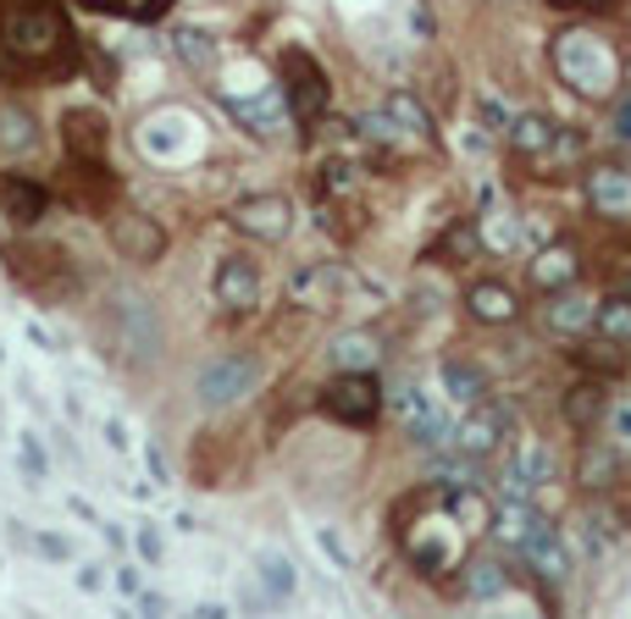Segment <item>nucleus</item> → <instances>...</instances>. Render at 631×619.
I'll return each instance as SVG.
<instances>
[{
  "label": "nucleus",
  "instance_id": "f257e3e1",
  "mask_svg": "<svg viewBox=\"0 0 631 619\" xmlns=\"http://www.w3.org/2000/svg\"><path fill=\"white\" fill-rule=\"evenodd\" d=\"M554 72H560L576 95L604 100V95H615V83H621V56L610 50L604 33H593V28H565V33H554Z\"/></svg>",
  "mask_w": 631,
  "mask_h": 619
},
{
  "label": "nucleus",
  "instance_id": "f03ea898",
  "mask_svg": "<svg viewBox=\"0 0 631 619\" xmlns=\"http://www.w3.org/2000/svg\"><path fill=\"white\" fill-rule=\"evenodd\" d=\"M0 39H6V50L22 56V61H50V56L67 45V22H61V11L45 6V0H17V6H6V17H0Z\"/></svg>",
  "mask_w": 631,
  "mask_h": 619
},
{
  "label": "nucleus",
  "instance_id": "7ed1b4c3",
  "mask_svg": "<svg viewBox=\"0 0 631 619\" xmlns=\"http://www.w3.org/2000/svg\"><path fill=\"white\" fill-rule=\"evenodd\" d=\"M321 415L338 426H371L382 415V387L371 382V371H338V382H327L321 393Z\"/></svg>",
  "mask_w": 631,
  "mask_h": 619
},
{
  "label": "nucleus",
  "instance_id": "20e7f679",
  "mask_svg": "<svg viewBox=\"0 0 631 619\" xmlns=\"http://www.w3.org/2000/svg\"><path fill=\"white\" fill-rule=\"evenodd\" d=\"M283 95H289V106H294V117L300 122H316L321 111H327V72L316 67L305 50H283Z\"/></svg>",
  "mask_w": 631,
  "mask_h": 619
},
{
  "label": "nucleus",
  "instance_id": "39448f33",
  "mask_svg": "<svg viewBox=\"0 0 631 619\" xmlns=\"http://www.w3.org/2000/svg\"><path fill=\"white\" fill-rule=\"evenodd\" d=\"M255 360H244V354H222V360H211L205 371H200V404L205 410H227V404H239L250 387H255Z\"/></svg>",
  "mask_w": 631,
  "mask_h": 619
},
{
  "label": "nucleus",
  "instance_id": "423d86ee",
  "mask_svg": "<svg viewBox=\"0 0 631 619\" xmlns=\"http://www.w3.org/2000/svg\"><path fill=\"white\" fill-rule=\"evenodd\" d=\"M233 227L261 238V244H283L289 227H294V205L283 194H250V199L233 205Z\"/></svg>",
  "mask_w": 631,
  "mask_h": 619
},
{
  "label": "nucleus",
  "instance_id": "0eeeda50",
  "mask_svg": "<svg viewBox=\"0 0 631 619\" xmlns=\"http://www.w3.org/2000/svg\"><path fill=\"white\" fill-rule=\"evenodd\" d=\"M399 421H405L410 443H421V449H449V443H455V421H449L444 404L427 399L421 387H405V393H399Z\"/></svg>",
  "mask_w": 631,
  "mask_h": 619
},
{
  "label": "nucleus",
  "instance_id": "6e6552de",
  "mask_svg": "<svg viewBox=\"0 0 631 619\" xmlns=\"http://www.w3.org/2000/svg\"><path fill=\"white\" fill-rule=\"evenodd\" d=\"M504 438H509V410H504V404H487V399L466 404V421L455 426V449H460V454L487 460Z\"/></svg>",
  "mask_w": 631,
  "mask_h": 619
},
{
  "label": "nucleus",
  "instance_id": "1a4fd4ad",
  "mask_svg": "<svg viewBox=\"0 0 631 619\" xmlns=\"http://www.w3.org/2000/svg\"><path fill=\"white\" fill-rule=\"evenodd\" d=\"M349 288V272L343 261H311L289 277V305H305V310H327L338 305V294Z\"/></svg>",
  "mask_w": 631,
  "mask_h": 619
},
{
  "label": "nucleus",
  "instance_id": "9d476101",
  "mask_svg": "<svg viewBox=\"0 0 631 619\" xmlns=\"http://www.w3.org/2000/svg\"><path fill=\"white\" fill-rule=\"evenodd\" d=\"M227 111H233L255 139H278V134L289 128V95H283V89H261V95H250V100L227 95Z\"/></svg>",
  "mask_w": 631,
  "mask_h": 619
},
{
  "label": "nucleus",
  "instance_id": "9b49d317",
  "mask_svg": "<svg viewBox=\"0 0 631 619\" xmlns=\"http://www.w3.org/2000/svg\"><path fill=\"white\" fill-rule=\"evenodd\" d=\"M111 244H117L134 266H151V261H161V249H166V233H161L151 216L123 210V216H111Z\"/></svg>",
  "mask_w": 631,
  "mask_h": 619
},
{
  "label": "nucleus",
  "instance_id": "f8f14e48",
  "mask_svg": "<svg viewBox=\"0 0 631 619\" xmlns=\"http://www.w3.org/2000/svg\"><path fill=\"white\" fill-rule=\"evenodd\" d=\"M194 139H200V128H194V117H188V111H166V117H151V122H145V134H139L145 155H161V160H177V155H188V150H194Z\"/></svg>",
  "mask_w": 631,
  "mask_h": 619
},
{
  "label": "nucleus",
  "instance_id": "ddd939ff",
  "mask_svg": "<svg viewBox=\"0 0 631 619\" xmlns=\"http://www.w3.org/2000/svg\"><path fill=\"white\" fill-rule=\"evenodd\" d=\"M588 205H593L599 216L627 222L631 216V171L627 166H593V171H588Z\"/></svg>",
  "mask_w": 631,
  "mask_h": 619
},
{
  "label": "nucleus",
  "instance_id": "4468645a",
  "mask_svg": "<svg viewBox=\"0 0 631 619\" xmlns=\"http://www.w3.org/2000/svg\"><path fill=\"white\" fill-rule=\"evenodd\" d=\"M45 205H50V194H45L33 177H22V171H6V177H0V210H6L17 227H33V222L45 216Z\"/></svg>",
  "mask_w": 631,
  "mask_h": 619
},
{
  "label": "nucleus",
  "instance_id": "2eb2a0df",
  "mask_svg": "<svg viewBox=\"0 0 631 619\" xmlns=\"http://www.w3.org/2000/svg\"><path fill=\"white\" fill-rule=\"evenodd\" d=\"M521 559H526V564H532V570H537L543 581H565V576H571V548L560 542V531H554L549 520H543V525H537V531L526 537Z\"/></svg>",
  "mask_w": 631,
  "mask_h": 619
},
{
  "label": "nucleus",
  "instance_id": "dca6fc26",
  "mask_svg": "<svg viewBox=\"0 0 631 619\" xmlns=\"http://www.w3.org/2000/svg\"><path fill=\"white\" fill-rule=\"evenodd\" d=\"M216 299L227 310H255V299H261V272L244 255H227L216 266Z\"/></svg>",
  "mask_w": 631,
  "mask_h": 619
},
{
  "label": "nucleus",
  "instance_id": "f3484780",
  "mask_svg": "<svg viewBox=\"0 0 631 619\" xmlns=\"http://www.w3.org/2000/svg\"><path fill=\"white\" fill-rule=\"evenodd\" d=\"M537 525H543V514H537L526 498H504V509H493V525H487V531H493L504 548H526V537H532Z\"/></svg>",
  "mask_w": 631,
  "mask_h": 619
},
{
  "label": "nucleus",
  "instance_id": "a211bd4d",
  "mask_svg": "<svg viewBox=\"0 0 631 619\" xmlns=\"http://www.w3.org/2000/svg\"><path fill=\"white\" fill-rule=\"evenodd\" d=\"M576 277H582V261H576L571 244H549V249L532 261V283L549 288V294H554V288H571Z\"/></svg>",
  "mask_w": 631,
  "mask_h": 619
},
{
  "label": "nucleus",
  "instance_id": "6ab92c4d",
  "mask_svg": "<svg viewBox=\"0 0 631 619\" xmlns=\"http://www.w3.org/2000/svg\"><path fill=\"white\" fill-rule=\"evenodd\" d=\"M593 299L588 294H571V288H554V299L543 310V321H549V332H565V337H576L582 326H593Z\"/></svg>",
  "mask_w": 631,
  "mask_h": 619
},
{
  "label": "nucleus",
  "instance_id": "aec40b11",
  "mask_svg": "<svg viewBox=\"0 0 631 619\" xmlns=\"http://www.w3.org/2000/svg\"><path fill=\"white\" fill-rule=\"evenodd\" d=\"M377 360H382V337L377 332H360L355 326V332H338L332 337V365L338 371H371Z\"/></svg>",
  "mask_w": 631,
  "mask_h": 619
},
{
  "label": "nucleus",
  "instance_id": "412c9836",
  "mask_svg": "<svg viewBox=\"0 0 631 619\" xmlns=\"http://www.w3.org/2000/svg\"><path fill=\"white\" fill-rule=\"evenodd\" d=\"M61 139H67V150H72V155L100 160V155H106V122H100V111H67Z\"/></svg>",
  "mask_w": 631,
  "mask_h": 619
},
{
  "label": "nucleus",
  "instance_id": "4be33fe9",
  "mask_svg": "<svg viewBox=\"0 0 631 619\" xmlns=\"http://www.w3.org/2000/svg\"><path fill=\"white\" fill-rule=\"evenodd\" d=\"M449 520H455L460 531H487V525H493V503H487V492H482L476 481L449 487Z\"/></svg>",
  "mask_w": 631,
  "mask_h": 619
},
{
  "label": "nucleus",
  "instance_id": "5701e85b",
  "mask_svg": "<svg viewBox=\"0 0 631 619\" xmlns=\"http://www.w3.org/2000/svg\"><path fill=\"white\" fill-rule=\"evenodd\" d=\"M466 305H472L476 321H487V326H504V321H515V288H504V283H472V294H466Z\"/></svg>",
  "mask_w": 631,
  "mask_h": 619
},
{
  "label": "nucleus",
  "instance_id": "b1692460",
  "mask_svg": "<svg viewBox=\"0 0 631 619\" xmlns=\"http://www.w3.org/2000/svg\"><path fill=\"white\" fill-rule=\"evenodd\" d=\"M255 581L266 587V598H272V603H289V598L300 592L294 564H289L283 553H272V548H261V553H255Z\"/></svg>",
  "mask_w": 631,
  "mask_h": 619
},
{
  "label": "nucleus",
  "instance_id": "393cba45",
  "mask_svg": "<svg viewBox=\"0 0 631 619\" xmlns=\"http://www.w3.org/2000/svg\"><path fill=\"white\" fill-rule=\"evenodd\" d=\"M554 139H560V128H554L543 111H521V117H509V145H515L521 155L554 150Z\"/></svg>",
  "mask_w": 631,
  "mask_h": 619
},
{
  "label": "nucleus",
  "instance_id": "a878e982",
  "mask_svg": "<svg viewBox=\"0 0 631 619\" xmlns=\"http://www.w3.org/2000/svg\"><path fill=\"white\" fill-rule=\"evenodd\" d=\"M382 111H388L405 134H416V139H433V134H438V128H433V111H427L416 95H405V89H394V95L382 100Z\"/></svg>",
  "mask_w": 631,
  "mask_h": 619
},
{
  "label": "nucleus",
  "instance_id": "bb28decb",
  "mask_svg": "<svg viewBox=\"0 0 631 619\" xmlns=\"http://www.w3.org/2000/svg\"><path fill=\"white\" fill-rule=\"evenodd\" d=\"M509 592V570L498 564V559H476L472 570H466V598L472 603H493V598H504Z\"/></svg>",
  "mask_w": 631,
  "mask_h": 619
},
{
  "label": "nucleus",
  "instance_id": "cd10ccee",
  "mask_svg": "<svg viewBox=\"0 0 631 619\" xmlns=\"http://www.w3.org/2000/svg\"><path fill=\"white\" fill-rule=\"evenodd\" d=\"M444 393L455 404H476V399H487V376L476 365H466V360H449L444 365Z\"/></svg>",
  "mask_w": 631,
  "mask_h": 619
},
{
  "label": "nucleus",
  "instance_id": "c85d7f7f",
  "mask_svg": "<svg viewBox=\"0 0 631 619\" xmlns=\"http://www.w3.org/2000/svg\"><path fill=\"white\" fill-rule=\"evenodd\" d=\"M509 470H521V475H526V487H549V481L560 475V460H554L543 443H521V449H515V460H509Z\"/></svg>",
  "mask_w": 631,
  "mask_h": 619
},
{
  "label": "nucleus",
  "instance_id": "c756f323",
  "mask_svg": "<svg viewBox=\"0 0 631 619\" xmlns=\"http://www.w3.org/2000/svg\"><path fill=\"white\" fill-rule=\"evenodd\" d=\"M177 56L194 67V72H205V67H216V39L205 33V28H177Z\"/></svg>",
  "mask_w": 631,
  "mask_h": 619
},
{
  "label": "nucleus",
  "instance_id": "7c9ffc66",
  "mask_svg": "<svg viewBox=\"0 0 631 619\" xmlns=\"http://www.w3.org/2000/svg\"><path fill=\"white\" fill-rule=\"evenodd\" d=\"M593 326H599L604 337H615V343H631V299L627 294H615V299H604V305L593 310Z\"/></svg>",
  "mask_w": 631,
  "mask_h": 619
},
{
  "label": "nucleus",
  "instance_id": "2f4dec72",
  "mask_svg": "<svg viewBox=\"0 0 631 619\" xmlns=\"http://www.w3.org/2000/svg\"><path fill=\"white\" fill-rule=\"evenodd\" d=\"M604 415V387L599 382H582L576 393H571V404H565V421L571 426H593Z\"/></svg>",
  "mask_w": 631,
  "mask_h": 619
},
{
  "label": "nucleus",
  "instance_id": "473e14b6",
  "mask_svg": "<svg viewBox=\"0 0 631 619\" xmlns=\"http://www.w3.org/2000/svg\"><path fill=\"white\" fill-rule=\"evenodd\" d=\"M576 360H582L588 371H604V376H615V371L627 365V354H621V343H615V337H604V343H588V348H576Z\"/></svg>",
  "mask_w": 631,
  "mask_h": 619
},
{
  "label": "nucleus",
  "instance_id": "72a5a7b5",
  "mask_svg": "<svg viewBox=\"0 0 631 619\" xmlns=\"http://www.w3.org/2000/svg\"><path fill=\"white\" fill-rule=\"evenodd\" d=\"M0 145L6 150H33V122L22 111H0Z\"/></svg>",
  "mask_w": 631,
  "mask_h": 619
},
{
  "label": "nucleus",
  "instance_id": "f704fd0d",
  "mask_svg": "<svg viewBox=\"0 0 631 619\" xmlns=\"http://www.w3.org/2000/svg\"><path fill=\"white\" fill-rule=\"evenodd\" d=\"M89 6H100V11H117V17H134V22H151V17H161L172 0H89Z\"/></svg>",
  "mask_w": 631,
  "mask_h": 619
},
{
  "label": "nucleus",
  "instance_id": "c9c22d12",
  "mask_svg": "<svg viewBox=\"0 0 631 619\" xmlns=\"http://www.w3.org/2000/svg\"><path fill=\"white\" fill-rule=\"evenodd\" d=\"M482 238L493 244V249H515V238H521V227L504 216V210H487L482 216Z\"/></svg>",
  "mask_w": 631,
  "mask_h": 619
},
{
  "label": "nucleus",
  "instance_id": "e433bc0d",
  "mask_svg": "<svg viewBox=\"0 0 631 619\" xmlns=\"http://www.w3.org/2000/svg\"><path fill=\"white\" fill-rule=\"evenodd\" d=\"M17 460H22V475H28V481H45L50 460H45V449H39V438H33V432H22V438H17Z\"/></svg>",
  "mask_w": 631,
  "mask_h": 619
},
{
  "label": "nucleus",
  "instance_id": "4c0bfd02",
  "mask_svg": "<svg viewBox=\"0 0 631 619\" xmlns=\"http://www.w3.org/2000/svg\"><path fill=\"white\" fill-rule=\"evenodd\" d=\"M360 134H366V139H371V145H394V139H399V134H405V128H399V122H394V117H388V111H371V117H366V122H360Z\"/></svg>",
  "mask_w": 631,
  "mask_h": 619
},
{
  "label": "nucleus",
  "instance_id": "58836bf2",
  "mask_svg": "<svg viewBox=\"0 0 631 619\" xmlns=\"http://www.w3.org/2000/svg\"><path fill=\"white\" fill-rule=\"evenodd\" d=\"M316 542H321V553H327L338 570H355V553H349V542H343L332 525H321V531H316Z\"/></svg>",
  "mask_w": 631,
  "mask_h": 619
},
{
  "label": "nucleus",
  "instance_id": "ea45409f",
  "mask_svg": "<svg viewBox=\"0 0 631 619\" xmlns=\"http://www.w3.org/2000/svg\"><path fill=\"white\" fill-rule=\"evenodd\" d=\"M360 183V166L355 160H327V194H349Z\"/></svg>",
  "mask_w": 631,
  "mask_h": 619
},
{
  "label": "nucleus",
  "instance_id": "a19ab883",
  "mask_svg": "<svg viewBox=\"0 0 631 619\" xmlns=\"http://www.w3.org/2000/svg\"><path fill=\"white\" fill-rule=\"evenodd\" d=\"M399 6H405L410 39H433V6H427V0H399Z\"/></svg>",
  "mask_w": 631,
  "mask_h": 619
},
{
  "label": "nucleus",
  "instance_id": "79ce46f5",
  "mask_svg": "<svg viewBox=\"0 0 631 619\" xmlns=\"http://www.w3.org/2000/svg\"><path fill=\"white\" fill-rule=\"evenodd\" d=\"M433 475H438V481H449V487L476 481V460H472V454H460V460H438V464H433Z\"/></svg>",
  "mask_w": 631,
  "mask_h": 619
},
{
  "label": "nucleus",
  "instance_id": "37998d69",
  "mask_svg": "<svg viewBox=\"0 0 631 619\" xmlns=\"http://www.w3.org/2000/svg\"><path fill=\"white\" fill-rule=\"evenodd\" d=\"M134 542H139V559H145V564H161V531L156 525H139Z\"/></svg>",
  "mask_w": 631,
  "mask_h": 619
},
{
  "label": "nucleus",
  "instance_id": "c03bdc74",
  "mask_svg": "<svg viewBox=\"0 0 631 619\" xmlns=\"http://www.w3.org/2000/svg\"><path fill=\"white\" fill-rule=\"evenodd\" d=\"M28 542H33V553H45V559H67V553H72L61 537H45V531H39V537H28Z\"/></svg>",
  "mask_w": 631,
  "mask_h": 619
},
{
  "label": "nucleus",
  "instance_id": "a18cd8bd",
  "mask_svg": "<svg viewBox=\"0 0 631 619\" xmlns=\"http://www.w3.org/2000/svg\"><path fill=\"white\" fill-rule=\"evenodd\" d=\"M482 117H487V128H498V134H509V111H504L498 100H482Z\"/></svg>",
  "mask_w": 631,
  "mask_h": 619
},
{
  "label": "nucleus",
  "instance_id": "49530a36",
  "mask_svg": "<svg viewBox=\"0 0 631 619\" xmlns=\"http://www.w3.org/2000/svg\"><path fill=\"white\" fill-rule=\"evenodd\" d=\"M106 443H111L117 454H128V449H134V443H128V426H123V421H106Z\"/></svg>",
  "mask_w": 631,
  "mask_h": 619
},
{
  "label": "nucleus",
  "instance_id": "de8ad7c7",
  "mask_svg": "<svg viewBox=\"0 0 631 619\" xmlns=\"http://www.w3.org/2000/svg\"><path fill=\"white\" fill-rule=\"evenodd\" d=\"M117 587H123L128 598H139V587H145V581H139V570H134V564H117Z\"/></svg>",
  "mask_w": 631,
  "mask_h": 619
},
{
  "label": "nucleus",
  "instance_id": "09e8293b",
  "mask_svg": "<svg viewBox=\"0 0 631 619\" xmlns=\"http://www.w3.org/2000/svg\"><path fill=\"white\" fill-rule=\"evenodd\" d=\"M28 337H33V343H39L45 354H61V348H56V337H50V332H45L39 321H28Z\"/></svg>",
  "mask_w": 631,
  "mask_h": 619
},
{
  "label": "nucleus",
  "instance_id": "8fccbe9b",
  "mask_svg": "<svg viewBox=\"0 0 631 619\" xmlns=\"http://www.w3.org/2000/svg\"><path fill=\"white\" fill-rule=\"evenodd\" d=\"M100 581H106L100 564H84V570H78V587H84V592H100Z\"/></svg>",
  "mask_w": 631,
  "mask_h": 619
},
{
  "label": "nucleus",
  "instance_id": "3c124183",
  "mask_svg": "<svg viewBox=\"0 0 631 619\" xmlns=\"http://www.w3.org/2000/svg\"><path fill=\"white\" fill-rule=\"evenodd\" d=\"M610 128H615V139H627V145H631V100L615 111V122H610Z\"/></svg>",
  "mask_w": 631,
  "mask_h": 619
},
{
  "label": "nucleus",
  "instance_id": "603ef678",
  "mask_svg": "<svg viewBox=\"0 0 631 619\" xmlns=\"http://www.w3.org/2000/svg\"><path fill=\"white\" fill-rule=\"evenodd\" d=\"M460 150H466V155H487V134H476V128H466V139H460Z\"/></svg>",
  "mask_w": 631,
  "mask_h": 619
},
{
  "label": "nucleus",
  "instance_id": "864d4df0",
  "mask_svg": "<svg viewBox=\"0 0 631 619\" xmlns=\"http://www.w3.org/2000/svg\"><path fill=\"white\" fill-rule=\"evenodd\" d=\"M145 464L156 470V481H166V460H161V449H145Z\"/></svg>",
  "mask_w": 631,
  "mask_h": 619
},
{
  "label": "nucleus",
  "instance_id": "5fc2aeb1",
  "mask_svg": "<svg viewBox=\"0 0 631 619\" xmlns=\"http://www.w3.org/2000/svg\"><path fill=\"white\" fill-rule=\"evenodd\" d=\"M615 432H621V438H631V410H615Z\"/></svg>",
  "mask_w": 631,
  "mask_h": 619
},
{
  "label": "nucleus",
  "instance_id": "6e6d98bb",
  "mask_svg": "<svg viewBox=\"0 0 631 619\" xmlns=\"http://www.w3.org/2000/svg\"><path fill=\"white\" fill-rule=\"evenodd\" d=\"M554 6H610V0H554Z\"/></svg>",
  "mask_w": 631,
  "mask_h": 619
},
{
  "label": "nucleus",
  "instance_id": "4d7b16f0",
  "mask_svg": "<svg viewBox=\"0 0 631 619\" xmlns=\"http://www.w3.org/2000/svg\"><path fill=\"white\" fill-rule=\"evenodd\" d=\"M0 360H6V354H0Z\"/></svg>",
  "mask_w": 631,
  "mask_h": 619
}]
</instances>
